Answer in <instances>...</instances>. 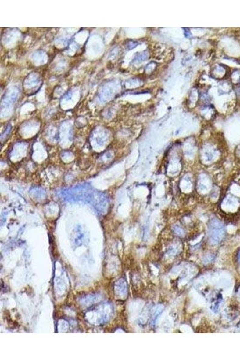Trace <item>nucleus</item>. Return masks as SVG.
<instances>
[{
  "label": "nucleus",
  "instance_id": "obj_1",
  "mask_svg": "<svg viewBox=\"0 0 240 361\" xmlns=\"http://www.w3.org/2000/svg\"><path fill=\"white\" fill-rule=\"evenodd\" d=\"M211 238L214 241L218 242L221 238L223 234V229L219 225H216L212 228L211 231Z\"/></svg>",
  "mask_w": 240,
  "mask_h": 361
},
{
  "label": "nucleus",
  "instance_id": "obj_2",
  "mask_svg": "<svg viewBox=\"0 0 240 361\" xmlns=\"http://www.w3.org/2000/svg\"><path fill=\"white\" fill-rule=\"evenodd\" d=\"M164 307L163 306H159V307L157 308V309L155 311L152 319V325H154L156 324L157 319L159 318L160 315L162 313Z\"/></svg>",
  "mask_w": 240,
  "mask_h": 361
},
{
  "label": "nucleus",
  "instance_id": "obj_3",
  "mask_svg": "<svg viewBox=\"0 0 240 361\" xmlns=\"http://www.w3.org/2000/svg\"></svg>",
  "mask_w": 240,
  "mask_h": 361
}]
</instances>
